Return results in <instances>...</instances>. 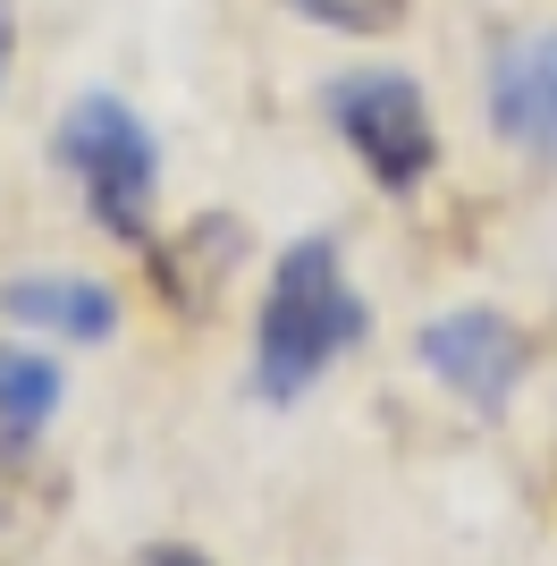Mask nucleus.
I'll use <instances>...</instances> for the list:
<instances>
[{
    "label": "nucleus",
    "instance_id": "1",
    "mask_svg": "<svg viewBox=\"0 0 557 566\" xmlns=\"http://www.w3.org/2000/svg\"><path fill=\"white\" fill-rule=\"evenodd\" d=\"M355 338H364V296H355V280H347V245H338V237L278 245L271 280H262V313H254V389H262V406H296Z\"/></svg>",
    "mask_w": 557,
    "mask_h": 566
},
{
    "label": "nucleus",
    "instance_id": "2",
    "mask_svg": "<svg viewBox=\"0 0 557 566\" xmlns=\"http://www.w3.org/2000/svg\"><path fill=\"white\" fill-rule=\"evenodd\" d=\"M60 169L76 178V195H85V212L102 220V229L144 245L153 203H161V144H153L136 102L76 94L69 111H60Z\"/></svg>",
    "mask_w": 557,
    "mask_h": 566
},
{
    "label": "nucleus",
    "instance_id": "3",
    "mask_svg": "<svg viewBox=\"0 0 557 566\" xmlns=\"http://www.w3.org/2000/svg\"><path fill=\"white\" fill-rule=\"evenodd\" d=\"M329 127L347 144L364 178L380 195H414L431 169H440V127H431V94H422L406 69H347L329 76L322 94Z\"/></svg>",
    "mask_w": 557,
    "mask_h": 566
},
{
    "label": "nucleus",
    "instance_id": "4",
    "mask_svg": "<svg viewBox=\"0 0 557 566\" xmlns=\"http://www.w3.org/2000/svg\"><path fill=\"white\" fill-rule=\"evenodd\" d=\"M414 355H422V373L440 380L456 406H473V415H498V406L533 380V338L498 305H456V313H440V322H422Z\"/></svg>",
    "mask_w": 557,
    "mask_h": 566
},
{
    "label": "nucleus",
    "instance_id": "5",
    "mask_svg": "<svg viewBox=\"0 0 557 566\" xmlns=\"http://www.w3.org/2000/svg\"><path fill=\"white\" fill-rule=\"evenodd\" d=\"M0 322L60 338V347H111L127 313H118V287L93 271H18V280H0Z\"/></svg>",
    "mask_w": 557,
    "mask_h": 566
},
{
    "label": "nucleus",
    "instance_id": "6",
    "mask_svg": "<svg viewBox=\"0 0 557 566\" xmlns=\"http://www.w3.org/2000/svg\"><path fill=\"white\" fill-rule=\"evenodd\" d=\"M490 127L524 161H557V25H533L490 69Z\"/></svg>",
    "mask_w": 557,
    "mask_h": 566
},
{
    "label": "nucleus",
    "instance_id": "7",
    "mask_svg": "<svg viewBox=\"0 0 557 566\" xmlns=\"http://www.w3.org/2000/svg\"><path fill=\"white\" fill-rule=\"evenodd\" d=\"M60 398H69L60 364L25 338H0V449H43Z\"/></svg>",
    "mask_w": 557,
    "mask_h": 566
},
{
    "label": "nucleus",
    "instance_id": "8",
    "mask_svg": "<svg viewBox=\"0 0 557 566\" xmlns=\"http://www.w3.org/2000/svg\"><path fill=\"white\" fill-rule=\"evenodd\" d=\"M296 18H313V25H329V34H389L414 0H287Z\"/></svg>",
    "mask_w": 557,
    "mask_h": 566
},
{
    "label": "nucleus",
    "instance_id": "9",
    "mask_svg": "<svg viewBox=\"0 0 557 566\" xmlns=\"http://www.w3.org/2000/svg\"><path fill=\"white\" fill-rule=\"evenodd\" d=\"M136 566H211V558H203L195 542H144V549H136Z\"/></svg>",
    "mask_w": 557,
    "mask_h": 566
},
{
    "label": "nucleus",
    "instance_id": "10",
    "mask_svg": "<svg viewBox=\"0 0 557 566\" xmlns=\"http://www.w3.org/2000/svg\"><path fill=\"white\" fill-rule=\"evenodd\" d=\"M9 60H18V9L0 0V85H9Z\"/></svg>",
    "mask_w": 557,
    "mask_h": 566
}]
</instances>
